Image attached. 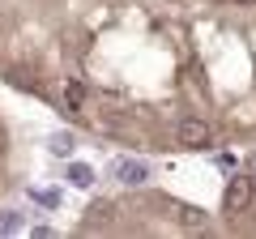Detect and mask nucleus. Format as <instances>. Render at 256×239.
<instances>
[{"instance_id":"11","label":"nucleus","mask_w":256,"mask_h":239,"mask_svg":"<svg viewBox=\"0 0 256 239\" xmlns=\"http://www.w3.org/2000/svg\"><path fill=\"white\" fill-rule=\"evenodd\" d=\"M239 4H256V0H239Z\"/></svg>"},{"instance_id":"9","label":"nucleus","mask_w":256,"mask_h":239,"mask_svg":"<svg viewBox=\"0 0 256 239\" xmlns=\"http://www.w3.org/2000/svg\"><path fill=\"white\" fill-rule=\"evenodd\" d=\"M52 150H56V154H68V150H73V137H68V132H56V137H52Z\"/></svg>"},{"instance_id":"10","label":"nucleus","mask_w":256,"mask_h":239,"mask_svg":"<svg viewBox=\"0 0 256 239\" xmlns=\"http://www.w3.org/2000/svg\"><path fill=\"white\" fill-rule=\"evenodd\" d=\"M18 226H22V218H18V214H0V235H13Z\"/></svg>"},{"instance_id":"2","label":"nucleus","mask_w":256,"mask_h":239,"mask_svg":"<svg viewBox=\"0 0 256 239\" xmlns=\"http://www.w3.org/2000/svg\"><path fill=\"white\" fill-rule=\"evenodd\" d=\"M252 205V180L248 175H230V184H226V210L239 214Z\"/></svg>"},{"instance_id":"1","label":"nucleus","mask_w":256,"mask_h":239,"mask_svg":"<svg viewBox=\"0 0 256 239\" xmlns=\"http://www.w3.org/2000/svg\"><path fill=\"white\" fill-rule=\"evenodd\" d=\"M175 141H180L184 150H205L210 146V124H205V120H180Z\"/></svg>"},{"instance_id":"6","label":"nucleus","mask_w":256,"mask_h":239,"mask_svg":"<svg viewBox=\"0 0 256 239\" xmlns=\"http://www.w3.org/2000/svg\"><path fill=\"white\" fill-rule=\"evenodd\" d=\"M111 214H116V210H111V205L107 201H98V205H90V222H86V226H111Z\"/></svg>"},{"instance_id":"5","label":"nucleus","mask_w":256,"mask_h":239,"mask_svg":"<svg viewBox=\"0 0 256 239\" xmlns=\"http://www.w3.org/2000/svg\"><path fill=\"white\" fill-rule=\"evenodd\" d=\"M68 184H73V188H90L94 184V166L73 162V166H68Z\"/></svg>"},{"instance_id":"8","label":"nucleus","mask_w":256,"mask_h":239,"mask_svg":"<svg viewBox=\"0 0 256 239\" xmlns=\"http://www.w3.org/2000/svg\"><path fill=\"white\" fill-rule=\"evenodd\" d=\"M64 98L73 102V107H82V102H86V86L82 82H64Z\"/></svg>"},{"instance_id":"12","label":"nucleus","mask_w":256,"mask_h":239,"mask_svg":"<svg viewBox=\"0 0 256 239\" xmlns=\"http://www.w3.org/2000/svg\"><path fill=\"white\" fill-rule=\"evenodd\" d=\"M0 154H4V137H0Z\"/></svg>"},{"instance_id":"3","label":"nucleus","mask_w":256,"mask_h":239,"mask_svg":"<svg viewBox=\"0 0 256 239\" xmlns=\"http://www.w3.org/2000/svg\"><path fill=\"white\" fill-rule=\"evenodd\" d=\"M111 175H116L120 184H146V180H150L146 162H137V158H120V162H111Z\"/></svg>"},{"instance_id":"7","label":"nucleus","mask_w":256,"mask_h":239,"mask_svg":"<svg viewBox=\"0 0 256 239\" xmlns=\"http://www.w3.org/2000/svg\"><path fill=\"white\" fill-rule=\"evenodd\" d=\"M9 82L18 86V90H34V94H43V86H38V77H30V73H22V68H13V73H9Z\"/></svg>"},{"instance_id":"4","label":"nucleus","mask_w":256,"mask_h":239,"mask_svg":"<svg viewBox=\"0 0 256 239\" xmlns=\"http://www.w3.org/2000/svg\"><path fill=\"white\" fill-rule=\"evenodd\" d=\"M175 218H180L188 230H201L205 222H210V214H205V210H196V205H180V214H175Z\"/></svg>"}]
</instances>
